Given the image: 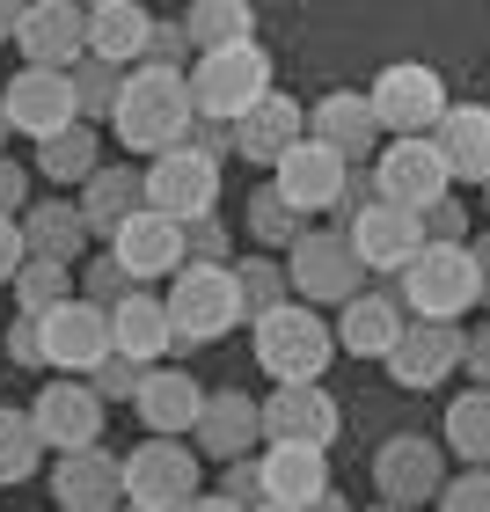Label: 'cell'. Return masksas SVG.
Segmentation results:
<instances>
[{
  "instance_id": "484cf974",
  "label": "cell",
  "mask_w": 490,
  "mask_h": 512,
  "mask_svg": "<svg viewBox=\"0 0 490 512\" xmlns=\"http://www.w3.org/2000/svg\"><path fill=\"white\" fill-rule=\"evenodd\" d=\"M256 469H264V505L308 512L330 498V454L322 447H271V454H256Z\"/></svg>"
},
{
  "instance_id": "94428289",
  "label": "cell",
  "mask_w": 490,
  "mask_h": 512,
  "mask_svg": "<svg viewBox=\"0 0 490 512\" xmlns=\"http://www.w3.org/2000/svg\"><path fill=\"white\" fill-rule=\"evenodd\" d=\"M256 512H286V505H256Z\"/></svg>"
},
{
  "instance_id": "9a60e30c",
  "label": "cell",
  "mask_w": 490,
  "mask_h": 512,
  "mask_svg": "<svg viewBox=\"0 0 490 512\" xmlns=\"http://www.w3.org/2000/svg\"><path fill=\"white\" fill-rule=\"evenodd\" d=\"M15 44H22V66L74 74L88 59V8H74V0H30L15 22Z\"/></svg>"
},
{
  "instance_id": "7402d4cb",
  "label": "cell",
  "mask_w": 490,
  "mask_h": 512,
  "mask_svg": "<svg viewBox=\"0 0 490 512\" xmlns=\"http://www.w3.org/2000/svg\"><path fill=\"white\" fill-rule=\"evenodd\" d=\"M403 330H410L403 293H395V286H366L352 308L337 315V352H352V359H388L395 344H403Z\"/></svg>"
},
{
  "instance_id": "d6a6232c",
  "label": "cell",
  "mask_w": 490,
  "mask_h": 512,
  "mask_svg": "<svg viewBox=\"0 0 490 512\" xmlns=\"http://www.w3.org/2000/svg\"><path fill=\"white\" fill-rule=\"evenodd\" d=\"M183 37H191V52H227V44H256V15L249 0H198V8H183Z\"/></svg>"
},
{
  "instance_id": "277c9868",
  "label": "cell",
  "mask_w": 490,
  "mask_h": 512,
  "mask_svg": "<svg viewBox=\"0 0 490 512\" xmlns=\"http://www.w3.org/2000/svg\"><path fill=\"white\" fill-rule=\"evenodd\" d=\"M271 96V52L264 44H227V52L191 59V110L205 125H242Z\"/></svg>"
},
{
  "instance_id": "6125c7cd",
  "label": "cell",
  "mask_w": 490,
  "mask_h": 512,
  "mask_svg": "<svg viewBox=\"0 0 490 512\" xmlns=\"http://www.w3.org/2000/svg\"><path fill=\"white\" fill-rule=\"evenodd\" d=\"M373 512H403V505H373Z\"/></svg>"
},
{
  "instance_id": "680465c9",
  "label": "cell",
  "mask_w": 490,
  "mask_h": 512,
  "mask_svg": "<svg viewBox=\"0 0 490 512\" xmlns=\"http://www.w3.org/2000/svg\"><path fill=\"white\" fill-rule=\"evenodd\" d=\"M308 512H359V505H352V498H337V491H330V498H322V505H308Z\"/></svg>"
},
{
  "instance_id": "ffe728a7",
  "label": "cell",
  "mask_w": 490,
  "mask_h": 512,
  "mask_svg": "<svg viewBox=\"0 0 490 512\" xmlns=\"http://www.w3.org/2000/svg\"><path fill=\"white\" fill-rule=\"evenodd\" d=\"M52 505L59 512H125V461L88 447V454H59L52 469Z\"/></svg>"
},
{
  "instance_id": "f546056e",
  "label": "cell",
  "mask_w": 490,
  "mask_h": 512,
  "mask_svg": "<svg viewBox=\"0 0 490 512\" xmlns=\"http://www.w3.org/2000/svg\"><path fill=\"white\" fill-rule=\"evenodd\" d=\"M432 147H439V161H447L454 183H490V110L483 103H447Z\"/></svg>"
},
{
  "instance_id": "5b68a950",
  "label": "cell",
  "mask_w": 490,
  "mask_h": 512,
  "mask_svg": "<svg viewBox=\"0 0 490 512\" xmlns=\"http://www.w3.org/2000/svg\"><path fill=\"white\" fill-rule=\"evenodd\" d=\"M169 330H176V352H198V344L227 337L242 322V286H235V264H183L169 278Z\"/></svg>"
},
{
  "instance_id": "9f6ffc18",
  "label": "cell",
  "mask_w": 490,
  "mask_h": 512,
  "mask_svg": "<svg viewBox=\"0 0 490 512\" xmlns=\"http://www.w3.org/2000/svg\"><path fill=\"white\" fill-rule=\"evenodd\" d=\"M183 512H242V505H227L220 491H198V498H191V505H183Z\"/></svg>"
},
{
  "instance_id": "ac0fdd59",
  "label": "cell",
  "mask_w": 490,
  "mask_h": 512,
  "mask_svg": "<svg viewBox=\"0 0 490 512\" xmlns=\"http://www.w3.org/2000/svg\"><path fill=\"white\" fill-rule=\"evenodd\" d=\"M344 235H352L366 278H373V271H381V278H403V271L417 264V249H425V220H410V213H395V205L373 198L366 213L344 227Z\"/></svg>"
},
{
  "instance_id": "4dcf8cb0",
  "label": "cell",
  "mask_w": 490,
  "mask_h": 512,
  "mask_svg": "<svg viewBox=\"0 0 490 512\" xmlns=\"http://www.w3.org/2000/svg\"><path fill=\"white\" fill-rule=\"evenodd\" d=\"M110 344H118V359H132V366H147V374H154V359H161V352H176L169 308H161L154 293H132L125 308L110 315Z\"/></svg>"
},
{
  "instance_id": "7bdbcfd3",
  "label": "cell",
  "mask_w": 490,
  "mask_h": 512,
  "mask_svg": "<svg viewBox=\"0 0 490 512\" xmlns=\"http://www.w3.org/2000/svg\"><path fill=\"white\" fill-rule=\"evenodd\" d=\"M88 388H96L103 403H110V395H125V403H139V388H147V366H132V359H118V352H110V359L96 366V374H88Z\"/></svg>"
},
{
  "instance_id": "7c38bea8",
  "label": "cell",
  "mask_w": 490,
  "mask_h": 512,
  "mask_svg": "<svg viewBox=\"0 0 490 512\" xmlns=\"http://www.w3.org/2000/svg\"><path fill=\"white\" fill-rule=\"evenodd\" d=\"M0 110H8L15 132H30V147H44V139L74 132L81 125V103H74V81L52 74V66H22V74L0 88Z\"/></svg>"
},
{
  "instance_id": "603a6c76",
  "label": "cell",
  "mask_w": 490,
  "mask_h": 512,
  "mask_svg": "<svg viewBox=\"0 0 490 512\" xmlns=\"http://www.w3.org/2000/svg\"><path fill=\"white\" fill-rule=\"evenodd\" d=\"M461 344H469V330H461V322H410L403 344L388 352L395 388H439V381L461 366Z\"/></svg>"
},
{
  "instance_id": "52a82bcc",
  "label": "cell",
  "mask_w": 490,
  "mask_h": 512,
  "mask_svg": "<svg viewBox=\"0 0 490 512\" xmlns=\"http://www.w3.org/2000/svg\"><path fill=\"white\" fill-rule=\"evenodd\" d=\"M198 498V454L183 439H139L125 454V512H183Z\"/></svg>"
},
{
  "instance_id": "91938a15",
  "label": "cell",
  "mask_w": 490,
  "mask_h": 512,
  "mask_svg": "<svg viewBox=\"0 0 490 512\" xmlns=\"http://www.w3.org/2000/svg\"><path fill=\"white\" fill-rule=\"evenodd\" d=\"M8 132H15V125H8V110H0V147H8Z\"/></svg>"
},
{
  "instance_id": "8d00e7d4",
  "label": "cell",
  "mask_w": 490,
  "mask_h": 512,
  "mask_svg": "<svg viewBox=\"0 0 490 512\" xmlns=\"http://www.w3.org/2000/svg\"><path fill=\"white\" fill-rule=\"evenodd\" d=\"M8 293H15V308L30 315V322H44L52 308H66V300H74V271H66V264H37V256H30V264L15 271Z\"/></svg>"
},
{
  "instance_id": "681fc988",
  "label": "cell",
  "mask_w": 490,
  "mask_h": 512,
  "mask_svg": "<svg viewBox=\"0 0 490 512\" xmlns=\"http://www.w3.org/2000/svg\"><path fill=\"white\" fill-rule=\"evenodd\" d=\"M22 205H30V176H22V161L0 154V220H15Z\"/></svg>"
},
{
  "instance_id": "cb8c5ba5",
  "label": "cell",
  "mask_w": 490,
  "mask_h": 512,
  "mask_svg": "<svg viewBox=\"0 0 490 512\" xmlns=\"http://www.w3.org/2000/svg\"><path fill=\"white\" fill-rule=\"evenodd\" d=\"M300 139H308V103H293V96H278V88H271V96L235 125V154L256 161V169H278Z\"/></svg>"
},
{
  "instance_id": "8fae6325",
  "label": "cell",
  "mask_w": 490,
  "mask_h": 512,
  "mask_svg": "<svg viewBox=\"0 0 490 512\" xmlns=\"http://www.w3.org/2000/svg\"><path fill=\"white\" fill-rule=\"evenodd\" d=\"M447 161H439L432 139H395V147L373 161V191H381V205H395V213L425 220L432 205H447Z\"/></svg>"
},
{
  "instance_id": "11a10c76",
  "label": "cell",
  "mask_w": 490,
  "mask_h": 512,
  "mask_svg": "<svg viewBox=\"0 0 490 512\" xmlns=\"http://www.w3.org/2000/svg\"><path fill=\"white\" fill-rule=\"evenodd\" d=\"M469 256H476V278H483V300H490V235H476Z\"/></svg>"
},
{
  "instance_id": "f1b7e54d",
  "label": "cell",
  "mask_w": 490,
  "mask_h": 512,
  "mask_svg": "<svg viewBox=\"0 0 490 512\" xmlns=\"http://www.w3.org/2000/svg\"><path fill=\"white\" fill-rule=\"evenodd\" d=\"M147 213V169H132V161H103L96 176H88V198H81V220L88 235H118L125 220Z\"/></svg>"
},
{
  "instance_id": "c3c4849f",
  "label": "cell",
  "mask_w": 490,
  "mask_h": 512,
  "mask_svg": "<svg viewBox=\"0 0 490 512\" xmlns=\"http://www.w3.org/2000/svg\"><path fill=\"white\" fill-rule=\"evenodd\" d=\"M8 359H15V366H44V330H37L30 315L8 322Z\"/></svg>"
},
{
  "instance_id": "e0dca14e",
  "label": "cell",
  "mask_w": 490,
  "mask_h": 512,
  "mask_svg": "<svg viewBox=\"0 0 490 512\" xmlns=\"http://www.w3.org/2000/svg\"><path fill=\"white\" fill-rule=\"evenodd\" d=\"M344 183H352V161H337L330 147H315V139H300V147H293V154L271 169V191L286 198L300 220H315V213H337Z\"/></svg>"
},
{
  "instance_id": "db71d44e",
  "label": "cell",
  "mask_w": 490,
  "mask_h": 512,
  "mask_svg": "<svg viewBox=\"0 0 490 512\" xmlns=\"http://www.w3.org/2000/svg\"><path fill=\"white\" fill-rule=\"evenodd\" d=\"M461 366H469L476 388H490V330H469V344H461Z\"/></svg>"
},
{
  "instance_id": "44dd1931",
  "label": "cell",
  "mask_w": 490,
  "mask_h": 512,
  "mask_svg": "<svg viewBox=\"0 0 490 512\" xmlns=\"http://www.w3.org/2000/svg\"><path fill=\"white\" fill-rule=\"evenodd\" d=\"M256 447H264V403L242 388H213L205 417H198V454H213L227 469V461H249Z\"/></svg>"
},
{
  "instance_id": "2e32d148",
  "label": "cell",
  "mask_w": 490,
  "mask_h": 512,
  "mask_svg": "<svg viewBox=\"0 0 490 512\" xmlns=\"http://www.w3.org/2000/svg\"><path fill=\"white\" fill-rule=\"evenodd\" d=\"M30 417H37V439L52 454H88V447H103V417H110V403L88 381H52L30 403Z\"/></svg>"
},
{
  "instance_id": "8992f818",
  "label": "cell",
  "mask_w": 490,
  "mask_h": 512,
  "mask_svg": "<svg viewBox=\"0 0 490 512\" xmlns=\"http://www.w3.org/2000/svg\"><path fill=\"white\" fill-rule=\"evenodd\" d=\"M395 293H403V308L417 322H461L483 300V278H476V256L469 249L425 242V249H417V264L395 278Z\"/></svg>"
},
{
  "instance_id": "be15d7a7",
  "label": "cell",
  "mask_w": 490,
  "mask_h": 512,
  "mask_svg": "<svg viewBox=\"0 0 490 512\" xmlns=\"http://www.w3.org/2000/svg\"><path fill=\"white\" fill-rule=\"evenodd\" d=\"M483 205H490V183H483Z\"/></svg>"
},
{
  "instance_id": "3957f363",
  "label": "cell",
  "mask_w": 490,
  "mask_h": 512,
  "mask_svg": "<svg viewBox=\"0 0 490 512\" xmlns=\"http://www.w3.org/2000/svg\"><path fill=\"white\" fill-rule=\"evenodd\" d=\"M286 286L300 308H352V300L366 293V264L344 227H308L293 249H286Z\"/></svg>"
},
{
  "instance_id": "74e56055",
  "label": "cell",
  "mask_w": 490,
  "mask_h": 512,
  "mask_svg": "<svg viewBox=\"0 0 490 512\" xmlns=\"http://www.w3.org/2000/svg\"><path fill=\"white\" fill-rule=\"evenodd\" d=\"M235 286H242V315H249V322H264V315H278V308L293 300V286H286V264H271L264 249L235 264Z\"/></svg>"
},
{
  "instance_id": "7dc6e473",
  "label": "cell",
  "mask_w": 490,
  "mask_h": 512,
  "mask_svg": "<svg viewBox=\"0 0 490 512\" xmlns=\"http://www.w3.org/2000/svg\"><path fill=\"white\" fill-rule=\"evenodd\" d=\"M425 242H454V249H469V213L447 198V205H432L425 213Z\"/></svg>"
},
{
  "instance_id": "4316f807",
  "label": "cell",
  "mask_w": 490,
  "mask_h": 512,
  "mask_svg": "<svg viewBox=\"0 0 490 512\" xmlns=\"http://www.w3.org/2000/svg\"><path fill=\"white\" fill-rule=\"evenodd\" d=\"M110 256L147 286V278H176L191 256H183V227L176 220H161V213H139V220H125L118 235H110Z\"/></svg>"
},
{
  "instance_id": "6f0895ef",
  "label": "cell",
  "mask_w": 490,
  "mask_h": 512,
  "mask_svg": "<svg viewBox=\"0 0 490 512\" xmlns=\"http://www.w3.org/2000/svg\"><path fill=\"white\" fill-rule=\"evenodd\" d=\"M15 22H22V8H15V0H0V44H15Z\"/></svg>"
},
{
  "instance_id": "bcb514c9",
  "label": "cell",
  "mask_w": 490,
  "mask_h": 512,
  "mask_svg": "<svg viewBox=\"0 0 490 512\" xmlns=\"http://www.w3.org/2000/svg\"><path fill=\"white\" fill-rule=\"evenodd\" d=\"M183 256H191V264H227V227L220 220H191L183 227Z\"/></svg>"
},
{
  "instance_id": "6da1fadb",
  "label": "cell",
  "mask_w": 490,
  "mask_h": 512,
  "mask_svg": "<svg viewBox=\"0 0 490 512\" xmlns=\"http://www.w3.org/2000/svg\"><path fill=\"white\" fill-rule=\"evenodd\" d=\"M118 139H125V154H176V147H191V125H198V110H191V74H169V66H132L125 74V96H118Z\"/></svg>"
},
{
  "instance_id": "ab89813d",
  "label": "cell",
  "mask_w": 490,
  "mask_h": 512,
  "mask_svg": "<svg viewBox=\"0 0 490 512\" xmlns=\"http://www.w3.org/2000/svg\"><path fill=\"white\" fill-rule=\"evenodd\" d=\"M74 103H81V125L96 118H118V96H125V66H103V59H81L74 74Z\"/></svg>"
},
{
  "instance_id": "1f68e13d",
  "label": "cell",
  "mask_w": 490,
  "mask_h": 512,
  "mask_svg": "<svg viewBox=\"0 0 490 512\" xmlns=\"http://www.w3.org/2000/svg\"><path fill=\"white\" fill-rule=\"evenodd\" d=\"M22 242H30L37 264H66V271H74V256H88V220H81V205H66V198L30 205V227H22Z\"/></svg>"
},
{
  "instance_id": "ba28073f",
  "label": "cell",
  "mask_w": 490,
  "mask_h": 512,
  "mask_svg": "<svg viewBox=\"0 0 490 512\" xmlns=\"http://www.w3.org/2000/svg\"><path fill=\"white\" fill-rule=\"evenodd\" d=\"M373 491H381V505H439V491H447V454H439V439L425 432H395L373 447Z\"/></svg>"
},
{
  "instance_id": "60d3db41",
  "label": "cell",
  "mask_w": 490,
  "mask_h": 512,
  "mask_svg": "<svg viewBox=\"0 0 490 512\" xmlns=\"http://www.w3.org/2000/svg\"><path fill=\"white\" fill-rule=\"evenodd\" d=\"M132 293H147V286H139V278H132V271H125V264H118L110 249H103V256H88V271H81V300H88V308L118 315Z\"/></svg>"
},
{
  "instance_id": "f5cc1de1",
  "label": "cell",
  "mask_w": 490,
  "mask_h": 512,
  "mask_svg": "<svg viewBox=\"0 0 490 512\" xmlns=\"http://www.w3.org/2000/svg\"><path fill=\"white\" fill-rule=\"evenodd\" d=\"M191 147H198L205 161H220V154H235V125H205V118H198V125H191Z\"/></svg>"
},
{
  "instance_id": "5bb4252c",
  "label": "cell",
  "mask_w": 490,
  "mask_h": 512,
  "mask_svg": "<svg viewBox=\"0 0 490 512\" xmlns=\"http://www.w3.org/2000/svg\"><path fill=\"white\" fill-rule=\"evenodd\" d=\"M344 432V410L330 388H271L264 395V447H322L330 454Z\"/></svg>"
},
{
  "instance_id": "e575fe53",
  "label": "cell",
  "mask_w": 490,
  "mask_h": 512,
  "mask_svg": "<svg viewBox=\"0 0 490 512\" xmlns=\"http://www.w3.org/2000/svg\"><path fill=\"white\" fill-rule=\"evenodd\" d=\"M242 220H249V235H256V249H264V256H271V249H293L300 235H308V220H300L293 205L271 191V183H256V191H249Z\"/></svg>"
},
{
  "instance_id": "b9f144b4",
  "label": "cell",
  "mask_w": 490,
  "mask_h": 512,
  "mask_svg": "<svg viewBox=\"0 0 490 512\" xmlns=\"http://www.w3.org/2000/svg\"><path fill=\"white\" fill-rule=\"evenodd\" d=\"M183 59H198V52H191V37H183V15H176V22H161V15H154V37H147V66H169V74H191Z\"/></svg>"
},
{
  "instance_id": "816d5d0a",
  "label": "cell",
  "mask_w": 490,
  "mask_h": 512,
  "mask_svg": "<svg viewBox=\"0 0 490 512\" xmlns=\"http://www.w3.org/2000/svg\"><path fill=\"white\" fill-rule=\"evenodd\" d=\"M373 198H381V191H373V169H352V183H344V198H337V220H344V227H352V220L366 213V205H373Z\"/></svg>"
},
{
  "instance_id": "30bf717a",
  "label": "cell",
  "mask_w": 490,
  "mask_h": 512,
  "mask_svg": "<svg viewBox=\"0 0 490 512\" xmlns=\"http://www.w3.org/2000/svg\"><path fill=\"white\" fill-rule=\"evenodd\" d=\"M213 205H220V161H205L198 147L147 161V213L191 227V220H213Z\"/></svg>"
},
{
  "instance_id": "4fadbf2b",
  "label": "cell",
  "mask_w": 490,
  "mask_h": 512,
  "mask_svg": "<svg viewBox=\"0 0 490 512\" xmlns=\"http://www.w3.org/2000/svg\"><path fill=\"white\" fill-rule=\"evenodd\" d=\"M37 330H44V366H59L66 381H88L110 352H118V344H110V315H103V308H88L81 293L66 300V308H52V315L37 322Z\"/></svg>"
},
{
  "instance_id": "f907efd6",
  "label": "cell",
  "mask_w": 490,
  "mask_h": 512,
  "mask_svg": "<svg viewBox=\"0 0 490 512\" xmlns=\"http://www.w3.org/2000/svg\"><path fill=\"white\" fill-rule=\"evenodd\" d=\"M30 264V242H22V220H0V286H15V271Z\"/></svg>"
},
{
  "instance_id": "d4e9b609",
  "label": "cell",
  "mask_w": 490,
  "mask_h": 512,
  "mask_svg": "<svg viewBox=\"0 0 490 512\" xmlns=\"http://www.w3.org/2000/svg\"><path fill=\"white\" fill-rule=\"evenodd\" d=\"M132 410H139V425H147V439H183V432H198V417H205V388L183 374V366H154Z\"/></svg>"
},
{
  "instance_id": "f6af8a7d",
  "label": "cell",
  "mask_w": 490,
  "mask_h": 512,
  "mask_svg": "<svg viewBox=\"0 0 490 512\" xmlns=\"http://www.w3.org/2000/svg\"><path fill=\"white\" fill-rule=\"evenodd\" d=\"M220 498L242 505V512L264 505V469H256V454H249V461H227V469H220Z\"/></svg>"
},
{
  "instance_id": "836d02e7",
  "label": "cell",
  "mask_w": 490,
  "mask_h": 512,
  "mask_svg": "<svg viewBox=\"0 0 490 512\" xmlns=\"http://www.w3.org/2000/svg\"><path fill=\"white\" fill-rule=\"evenodd\" d=\"M447 454L469 469H490V388H469L447 403Z\"/></svg>"
},
{
  "instance_id": "ee69618b",
  "label": "cell",
  "mask_w": 490,
  "mask_h": 512,
  "mask_svg": "<svg viewBox=\"0 0 490 512\" xmlns=\"http://www.w3.org/2000/svg\"><path fill=\"white\" fill-rule=\"evenodd\" d=\"M439 512H490V469H461V476H447Z\"/></svg>"
},
{
  "instance_id": "f35d334b",
  "label": "cell",
  "mask_w": 490,
  "mask_h": 512,
  "mask_svg": "<svg viewBox=\"0 0 490 512\" xmlns=\"http://www.w3.org/2000/svg\"><path fill=\"white\" fill-rule=\"evenodd\" d=\"M37 454H44V439H37V417H30V410H8V403H0V483H30Z\"/></svg>"
},
{
  "instance_id": "d6986e66",
  "label": "cell",
  "mask_w": 490,
  "mask_h": 512,
  "mask_svg": "<svg viewBox=\"0 0 490 512\" xmlns=\"http://www.w3.org/2000/svg\"><path fill=\"white\" fill-rule=\"evenodd\" d=\"M308 139L330 147L337 161H352V169H366L373 139H381V118H373L366 88H330L322 103H308Z\"/></svg>"
},
{
  "instance_id": "d590c367",
  "label": "cell",
  "mask_w": 490,
  "mask_h": 512,
  "mask_svg": "<svg viewBox=\"0 0 490 512\" xmlns=\"http://www.w3.org/2000/svg\"><path fill=\"white\" fill-rule=\"evenodd\" d=\"M37 169L52 176V183H88V176L103 169L96 125H74V132H59V139H44V147H37Z\"/></svg>"
},
{
  "instance_id": "7a4b0ae2",
  "label": "cell",
  "mask_w": 490,
  "mask_h": 512,
  "mask_svg": "<svg viewBox=\"0 0 490 512\" xmlns=\"http://www.w3.org/2000/svg\"><path fill=\"white\" fill-rule=\"evenodd\" d=\"M256 366L278 381V388H315L322 374H330V359H337V330L322 322L315 308H300V300H286L278 315L256 322Z\"/></svg>"
},
{
  "instance_id": "83f0119b",
  "label": "cell",
  "mask_w": 490,
  "mask_h": 512,
  "mask_svg": "<svg viewBox=\"0 0 490 512\" xmlns=\"http://www.w3.org/2000/svg\"><path fill=\"white\" fill-rule=\"evenodd\" d=\"M147 37H154V15L139 0H96L88 8V59L103 66H147Z\"/></svg>"
},
{
  "instance_id": "9c48e42d",
  "label": "cell",
  "mask_w": 490,
  "mask_h": 512,
  "mask_svg": "<svg viewBox=\"0 0 490 512\" xmlns=\"http://www.w3.org/2000/svg\"><path fill=\"white\" fill-rule=\"evenodd\" d=\"M366 103H373V118H381L395 139H432L439 118H447V88H439V74L417 66V59L381 66V81L366 88Z\"/></svg>"
}]
</instances>
